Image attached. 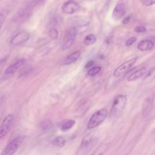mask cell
<instances>
[{
	"label": "cell",
	"mask_w": 155,
	"mask_h": 155,
	"mask_svg": "<svg viewBox=\"0 0 155 155\" xmlns=\"http://www.w3.org/2000/svg\"><path fill=\"white\" fill-rule=\"evenodd\" d=\"M127 103V98L125 95H118L113 100L110 111V116L115 118L121 116L126 107Z\"/></svg>",
	"instance_id": "cell-1"
},
{
	"label": "cell",
	"mask_w": 155,
	"mask_h": 155,
	"mask_svg": "<svg viewBox=\"0 0 155 155\" xmlns=\"http://www.w3.org/2000/svg\"><path fill=\"white\" fill-rule=\"evenodd\" d=\"M108 111L106 109H102L96 112L90 118L87 124L89 129L94 128L101 124L107 118Z\"/></svg>",
	"instance_id": "cell-2"
},
{
	"label": "cell",
	"mask_w": 155,
	"mask_h": 155,
	"mask_svg": "<svg viewBox=\"0 0 155 155\" xmlns=\"http://www.w3.org/2000/svg\"><path fill=\"white\" fill-rule=\"evenodd\" d=\"M23 136H18L12 140L3 149L2 155H13L18 150L24 141Z\"/></svg>",
	"instance_id": "cell-3"
},
{
	"label": "cell",
	"mask_w": 155,
	"mask_h": 155,
	"mask_svg": "<svg viewBox=\"0 0 155 155\" xmlns=\"http://www.w3.org/2000/svg\"><path fill=\"white\" fill-rule=\"evenodd\" d=\"M138 57L133 58L126 62H124L121 65H120L119 67H118L113 72V75L115 77H119L123 74L125 73L127 71L131 68V67L135 64V62L137 61Z\"/></svg>",
	"instance_id": "cell-4"
},
{
	"label": "cell",
	"mask_w": 155,
	"mask_h": 155,
	"mask_svg": "<svg viewBox=\"0 0 155 155\" xmlns=\"http://www.w3.org/2000/svg\"><path fill=\"white\" fill-rule=\"evenodd\" d=\"M14 121V115L9 114L7 115L0 126V140L3 139L9 131Z\"/></svg>",
	"instance_id": "cell-5"
},
{
	"label": "cell",
	"mask_w": 155,
	"mask_h": 155,
	"mask_svg": "<svg viewBox=\"0 0 155 155\" xmlns=\"http://www.w3.org/2000/svg\"><path fill=\"white\" fill-rule=\"evenodd\" d=\"M80 8V5L76 2L73 1V0H70V1L65 2L62 6L61 9L64 14L67 15H71L74 14L76 12L78 11Z\"/></svg>",
	"instance_id": "cell-6"
},
{
	"label": "cell",
	"mask_w": 155,
	"mask_h": 155,
	"mask_svg": "<svg viewBox=\"0 0 155 155\" xmlns=\"http://www.w3.org/2000/svg\"><path fill=\"white\" fill-rule=\"evenodd\" d=\"M30 38L29 32L23 31L15 35L11 41V44L13 46H18L26 42Z\"/></svg>",
	"instance_id": "cell-7"
},
{
	"label": "cell",
	"mask_w": 155,
	"mask_h": 155,
	"mask_svg": "<svg viewBox=\"0 0 155 155\" xmlns=\"http://www.w3.org/2000/svg\"><path fill=\"white\" fill-rule=\"evenodd\" d=\"M77 33V29L76 27H72L69 30L65 42L62 47V50L63 51L68 49L73 45Z\"/></svg>",
	"instance_id": "cell-8"
},
{
	"label": "cell",
	"mask_w": 155,
	"mask_h": 155,
	"mask_svg": "<svg viewBox=\"0 0 155 155\" xmlns=\"http://www.w3.org/2000/svg\"><path fill=\"white\" fill-rule=\"evenodd\" d=\"M126 9L124 4H118L114 8L112 13V18L115 21H118L121 19L125 14Z\"/></svg>",
	"instance_id": "cell-9"
},
{
	"label": "cell",
	"mask_w": 155,
	"mask_h": 155,
	"mask_svg": "<svg viewBox=\"0 0 155 155\" xmlns=\"http://www.w3.org/2000/svg\"><path fill=\"white\" fill-rule=\"evenodd\" d=\"M24 63V59H19L11 65L5 71L4 76H9L14 74Z\"/></svg>",
	"instance_id": "cell-10"
},
{
	"label": "cell",
	"mask_w": 155,
	"mask_h": 155,
	"mask_svg": "<svg viewBox=\"0 0 155 155\" xmlns=\"http://www.w3.org/2000/svg\"><path fill=\"white\" fill-rule=\"evenodd\" d=\"M154 42L151 40H144L138 44V49L142 52L151 50L154 47Z\"/></svg>",
	"instance_id": "cell-11"
},
{
	"label": "cell",
	"mask_w": 155,
	"mask_h": 155,
	"mask_svg": "<svg viewBox=\"0 0 155 155\" xmlns=\"http://www.w3.org/2000/svg\"><path fill=\"white\" fill-rule=\"evenodd\" d=\"M146 68L142 67L135 71H134L133 73H131L127 78V81L129 82H133L137 80H138L140 78H141L142 76L144 75V74L146 72Z\"/></svg>",
	"instance_id": "cell-12"
},
{
	"label": "cell",
	"mask_w": 155,
	"mask_h": 155,
	"mask_svg": "<svg viewBox=\"0 0 155 155\" xmlns=\"http://www.w3.org/2000/svg\"><path fill=\"white\" fill-rule=\"evenodd\" d=\"M81 55V51L80 50H76L73 53L69 55L65 60V64L69 65L75 62L78 59L80 58Z\"/></svg>",
	"instance_id": "cell-13"
},
{
	"label": "cell",
	"mask_w": 155,
	"mask_h": 155,
	"mask_svg": "<svg viewBox=\"0 0 155 155\" xmlns=\"http://www.w3.org/2000/svg\"><path fill=\"white\" fill-rule=\"evenodd\" d=\"M152 102L153 101L150 98H148L145 100L144 104L143 106L142 113L144 117H146L150 113L152 107Z\"/></svg>",
	"instance_id": "cell-14"
},
{
	"label": "cell",
	"mask_w": 155,
	"mask_h": 155,
	"mask_svg": "<svg viewBox=\"0 0 155 155\" xmlns=\"http://www.w3.org/2000/svg\"><path fill=\"white\" fill-rule=\"evenodd\" d=\"M51 143L52 145H53L55 146L62 147L65 145L66 140L62 136H58V137H56L55 139H53Z\"/></svg>",
	"instance_id": "cell-15"
},
{
	"label": "cell",
	"mask_w": 155,
	"mask_h": 155,
	"mask_svg": "<svg viewBox=\"0 0 155 155\" xmlns=\"http://www.w3.org/2000/svg\"><path fill=\"white\" fill-rule=\"evenodd\" d=\"M76 124L75 121L74 120H68L65 122H64L61 125V130L64 131H66L71 129Z\"/></svg>",
	"instance_id": "cell-16"
},
{
	"label": "cell",
	"mask_w": 155,
	"mask_h": 155,
	"mask_svg": "<svg viewBox=\"0 0 155 155\" xmlns=\"http://www.w3.org/2000/svg\"><path fill=\"white\" fill-rule=\"evenodd\" d=\"M93 137H94V136H93V134L92 133L87 134L83 138V139L82 141L81 147L83 148H85V147H87V146H89L90 145V144L93 141Z\"/></svg>",
	"instance_id": "cell-17"
},
{
	"label": "cell",
	"mask_w": 155,
	"mask_h": 155,
	"mask_svg": "<svg viewBox=\"0 0 155 155\" xmlns=\"http://www.w3.org/2000/svg\"><path fill=\"white\" fill-rule=\"evenodd\" d=\"M109 146V144L107 143L101 145L98 148L95 150V151L92 154V155H103V154L107 150Z\"/></svg>",
	"instance_id": "cell-18"
},
{
	"label": "cell",
	"mask_w": 155,
	"mask_h": 155,
	"mask_svg": "<svg viewBox=\"0 0 155 155\" xmlns=\"http://www.w3.org/2000/svg\"><path fill=\"white\" fill-rule=\"evenodd\" d=\"M96 41V38L95 35L93 34H90L86 36V37L84 40V43L86 46H89L95 43Z\"/></svg>",
	"instance_id": "cell-19"
},
{
	"label": "cell",
	"mask_w": 155,
	"mask_h": 155,
	"mask_svg": "<svg viewBox=\"0 0 155 155\" xmlns=\"http://www.w3.org/2000/svg\"><path fill=\"white\" fill-rule=\"evenodd\" d=\"M41 127L43 131H47L52 129V128L53 127V124L52 121L49 120H46L42 122L41 125Z\"/></svg>",
	"instance_id": "cell-20"
},
{
	"label": "cell",
	"mask_w": 155,
	"mask_h": 155,
	"mask_svg": "<svg viewBox=\"0 0 155 155\" xmlns=\"http://www.w3.org/2000/svg\"><path fill=\"white\" fill-rule=\"evenodd\" d=\"M101 70V67L100 66H97V67H95L91 69H90L88 72H87V74L89 76H95L96 74H98V73L100 72V71Z\"/></svg>",
	"instance_id": "cell-21"
},
{
	"label": "cell",
	"mask_w": 155,
	"mask_h": 155,
	"mask_svg": "<svg viewBox=\"0 0 155 155\" xmlns=\"http://www.w3.org/2000/svg\"><path fill=\"white\" fill-rule=\"evenodd\" d=\"M8 11H3L1 13H0V30H1L4 22L6 18V17L8 15Z\"/></svg>",
	"instance_id": "cell-22"
},
{
	"label": "cell",
	"mask_w": 155,
	"mask_h": 155,
	"mask_svg": "<svg viewBox=\"0 0 155 155\" xmlns=\"http://www.w3.org/2000/svg\"><path fill=\"white\" fill-rule=\"evenodd\" d=\"M58 32L56 29L53 28L51 29L49 31V36L52 40H56L58 36Z\"/></svg>",
	"instance_id": "cell-23"
},
{
	"label": "cell",
	"mask_w": 155,
	"mask_h": 155,
	"mask_svg": "<svg viewBox=\"0 0 155 155\" xmlns=\"http://www.w3.org/2000/svg\"><path fill=\"white\" fill-rule=\"evenodd\" d=\"M142 4L145 6H151L155 3V0H141Z\"/></svg>",
	"instance_id": "cell-24"
},
{
	"label": "cell",
	"mask_w": 155,
	"mask_h": 155,
	"mask_svg": "<svg viewBox=\"0 0 155 155\" xmlns=\"http://www.w3.org/2000/svg\"><path fill=\"white\" fill-rule=\"evenodd\" d=\"M136 40H137V39H136V38H135V37H131V38H128V39L126 41V42H125V45H126V46H127V47L131 46V45H133V44L136 41Z\"/></svg>",
	"instance_id": "cell-25"
},
{
	"label": "cell",
	"mask_w": 155,
	"mask_h": 155,
	"mask_svg": "<svg viewBox=\"0 0 155 155\" xmlns=\"http://www.w3.org/2000/svg\"><path fill=\"white\" fill-rule=\"evenodd\" d=\"M146 28L144 26H138L134 29V31L137 33H143L146 32Z\"/></svg>",
	"instance_id": "cell-26"
},
{
	"label": "cell",
	"mask_w": 155,
	"mask_h": 155,
	"mask_svg": "<svg viewBox=\"0 0 155 155\" xmlns=\"http://www.w3.org/2000/svg\"><path fill=\"white\" fill-rule=\"evenodd\" d=\"M93 64H94V62H93V61H89V62L86 64L85 67H86V68L90 67H91L92 65H93Z\"/></svg>",
	"instance_id": "cell-27"
},
{
	"label": "cell",
	"mask_w": 155,
	"mask_h": 155,
	"mask_svg": "<svg viewBox=\"0 0 155 155\" xmlns=\"http://www.w3.org/2000/svg\"><path fill=\"white\" fill-rule=\"evenodd\" d=\"M129 20H130V17H127L124 18V20L122 21V23L123 24H127L129 22Z\"/></svg>",
	"instance_id": "cell-28"
},
{
	"label": "cell",
	"mask_w": 155,
	"mask_h": 155,
	"mask_svg": "<svg viewBox=\"0 0 155 155\" xmlns=\"http://www.w3.org/2000/svg\"><path fill=\"white\" fill-rule=\"evenodd\" d=\"M39 1H41V2H42V1H43V0H39Z\"/></svg>",
	"instance_id": "cell-29"
}]
</instances>
